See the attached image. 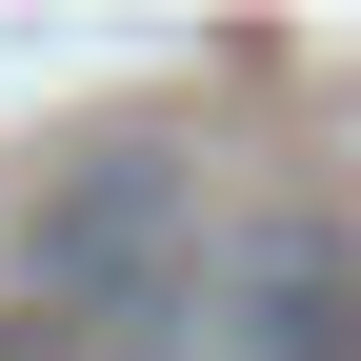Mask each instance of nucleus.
Returning a JSON list of instances; mask_svg holds the SVG:
<instances>
[{"label":"nucleus","mask_w":361,"mask_h":361,"mask_svg":"<svg viewBox=\"0 0 361 361\" xmlns=\"http://www.w3.org/2000/svg\"><path fill=\"white\" fill-rule=\"evenodd\" d=\"M101 361H361V221H322V201L221 221Z\"/></svg>","instance_id":"nucleus-1"}]
</instances>
